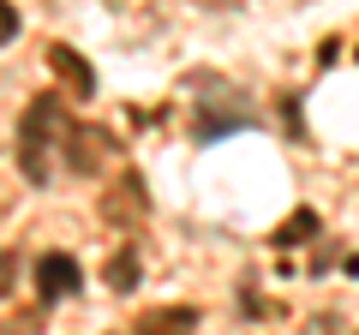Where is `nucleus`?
<instances>
[{"label": "nucleus", "instance_id": "f257e3e1", "mask_svg": "<svg viewBox=\"0 0 359 335\" xmlns=\"http://www.w3.org/2000/svg\"><path fill=\"white\" fill-rule=\"evenodd\" d=\"M66 132H72V114H66L60 96H36L25 108V120H18V162H25L30 180H48V150L66 144Z\"/></svg>", "mask_w": 359, "mask_h": 335}, {"label": "nucleus", "instance_id": "f03ea898", "mask_svg": "<svg viewBox=\"0 0 359 335\" xmlns=\"http://www.w3.org/2000/svg\"><path fill=\"white\" fill-rule=\"evenodd\" d=\"M78 282H84V275H78V264H72V252H42L36 258V294L48 299H66V294H78Z\"/></svg>", "mask_w": 359, "mask_h": 335}, {"label": "nucleus", "instance_id": "7ed1b4c3", "mask_svg": "<svg viewBox=\"0 0 359 335\" xmlns=\"http://www.w3.org/2000/svg\"><path fill=\"white\" fill-rule=\"evenodd\" d=\"M60 150H66V168H72V174H96V168L108 162V132L102 126H72Z\"/></svg>", "mask_w": 359, "mask_h": 335}, {"label": "nucleus", "instance_id": "20e7f679", "mask_svg": "<svg viewBox=\"0 0 359 335\" xmlns=\"http://www.w3.org/2000/svg\"><path fill=\"white\" fill-rule=\"evenodd\" d=\"M48 66L66 78V84H72V96H78V102H84V96H96V72H90V66L78 60V54L66 48V42H54V48H48Z\"/></svg>", "mask_w": 359, "mask_h": 335}, {"label": "nucleus", "instance_id": "39448f33", "mask_svg": "<svg viewBox=\"0 0 359 335\" xmlns=\"http://www.w3.org/2000/svg\"><path fill=\"white\" fill-rule=\"evenodd\" d=\"M198 329V311L174 306V311H144L138 317V335H192Z\"/></svg>", "mask_w": 359, "mask_h": 335}, {"label": "nucleus", "instance_id": "423d86ee", "mask_svg": "<svg viewBox=\"0 0 359 335\" xmlns=\"http://www.w3.org/2000/svg\"><path fill=\"white\" fill-rule=\"evenodd\" d=\"M306 240H318V216H311V210H294V216L282 221V228H276V245H306Z\"/></svg>", "mask_w": 359, "mask_h": 335}, {"label": "nucleus", "instance_id": "0eeeda50", "mask_svg": "<svg viewBox=\"0 0 359 335\" xmlns=\"http://www.w3.org/2000/svg\"><path fill=\"white\" fill-rule=\"evenodd\" d=\"M144 216V180L126 174V198H108V221H138Z\"/></svg>", "mask_w": 359, "mask_h": 335}, {"label": "nucleus", "instance_id": "6e6552de", "mask_svg": "<svg viewBox=\"0 0 359 335\" xmlns=\"http://www.w3.org/2000/svg\"><path fill=\"white\" fill-rule=\"evenodd\" d=\"M132 282H138V258H132V252H114V258H108V287L126 294Z\"/></svg>", "mask_w": 359, "mask_h": 335}, {"label": "nucleus", "instance_id": "1a4fd4ad", "mask_svg": "<svg viewBox=\"0 0 359 335\" xmlns=\"http://www.w3.org/2000/svg\"><path fill=\"white\" fill-rule=\"evenodd\" d=\"M18 36V13H13V0H0V42H13Z\"/></svg>", "mask_w": 359, "mask_h": 335}, {"label": "nucleus", "instance_id": "9d476101", "mask_svg": "<svg viewBox=\"0 0 359 335\" xmlns=\"http://www.w3.org/2000/svg\"><path fill=\"white\" fill-rule=\"evenodd\" d=\"M13 275H18V258H13V252H0V299H6V287H13Z\"/></svg>", "mask_w": 359, "mask_h": 335}]
</instances>
